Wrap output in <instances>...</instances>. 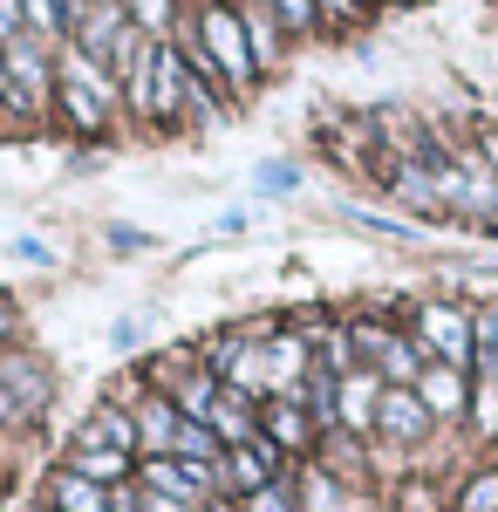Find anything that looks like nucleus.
Instances as JSON below:
<instances>
[{
	"label": "nucleus",
	"instance_id": "7",
	"mask_svg": "<svg viewBox=\"0 0 498 512\" xmlns=\"http://www.w3.org/2000/svg\"><path fill=\"white\" fill-rule=\"evenodd\" d=\"M383 376L362 362V369H348L342 390H335V424H348V431H376V403H383Z\"/></svg>",
	"mask_w": 498,
	"mask_h": 512
},
{
	"label": "nucleus",
	"instance_id": "28",
	"mask_svg": "<svg viewBox=\"0 0 498 512\" xmlns=\"http://www.w3.org/2000/svg\"><path fill=\"white\" fill-rule=\"evenodd\" d=\"M144 512H198V506H178V499H157V492H151V499H144Z\"/></svg>",
	"mask_w": 498,
	"mask_h": 512
},
{
	"label": "nucleus",
	"instance_id": "13",
	"mask_svg": "<svg viewBox=\"0 0 498 512\" xmlns=\"http://www.w3.org/2000/svg\"><path fill=\"white\" fill-rule=\"evenodd\" d=\"M239 21H246V41H253V62L273 69V62H280V41H287V28L273 21V7H267V0H246Z\"/></svg>",
	"mask_w": 498,
	"mask_h": 512
},
{
	"label": "nucleus",
	"instance_id": "11",
	"mask_svg": "<svg viewBox=\"0 0 498 512\" xmlns=\"http://www.w3.org/2000/svg\"><path fill=\"white\" fill-rule=\"evenodd\" d=\"M178 431H185V417H178V403H171V396H151V403L137 410V451H151V458H171Z\"/></svg>",
	"mask_w": 498,
	"mask_h": 512
},
{
	"label": "nucleus",
	"instance_id": "21",
	"mask_svg": "<svg viewBox=\"0 0 498 512\" xmlns=\"http://www.w3.org/2000/svg\"><path fill=\"white\" fill-rule=\"evenodd\" d=\"M471 321H478V362L471 369H498V301L471 308Z\"/></svg>",
	"mask_w": 498,
	"mask_h": 512
},
{
	"label": "nucleus",
	"instance_id": "16",
	"mask_svg": "<svg viewBox=\"0 0 498 512\" xmlns=\"http://www.w3.org/2000/svg\"><path fill=\"white\" fill-rule=\"evenodd\" d=\"M464 417H471V431L485 444L498 437V369H471V410Z\"/></svg>",
	"mask_w": 498,
	"mask_h": 512
},
{
	"label": "nucleus",
	"instance_id": "5",
	"mask_svg": "<svg viewBox=\"0 0 498 512\" xmlns=\"http://www.w3.org/2000/svg\"><path fill=\"white\" fill-rule=\"evenodd\" d=\"M212 485H219V465H185V458H144V492H157V499H178V506H198V512H205Z\"/></svg>",
	"mask_w": 498,
	"mask_h": 512
},
{
	"label": "nucleus",
	"instance_id": "29",
	"mask_svg": "<svg viewBox=\"0 0 498 512\" xmlns=\"http://www.w3.org/2000/svg\"><path fill=\"white\" fill-rule=\"evenodd\" d=\"M7 328H14V315H7V301H0V335H7Z\"/></svg>",
	"mask_w": 498,
	"mask_h": 512
},
{
	"label": "nucleus",
	"instance_id": "23",
	"mask_svg": "<svg viewBox=\"0 0 498 512\" xmlns=\"http://www.w3.org/2000/svg\"><path fill=\"white\" fill-rule=\"evenodd\" d=\"M273 7V21L287 28V35H307V28H321V7L314 0H267Z\"/></svg>",
	"mask_w": 498,
	"mask_h": 512
},
{
	"label": "nucleus",
	"instance_id": "26",
	"mask_svg": "<svg viewBox=\"0 0 498 512\" xmlns=\"http://www.w3.org/2000/svg\"><path fill=\"white\" fill-rule=\"evenodd\" d=\"M321 7V21H348V14H362V0H314Z\"/></svg>",
	"mask_w": 498,
	"mask_h": 512
},
{
	"label": "nucleus",
	"instance_id": "2",
	"mask_svg": "<svg viewBox=\"0 0 498 512\" xmlns=\"http://www.w3.org/2000/svg\"><path fill=\"white\" fill-rule=\"evenodd\" d=\"M198 48H205V62H212V76L226 82V89H246V82L260 76V62H253V41H246V21H239V7L226 0H212L205 14H198Z\"/></svg>",
	"mask_w": 498,
	"mask_h": 512
},
{
	"label": "nucleus",
	"instance_id": "10",
	"mask_svg": "<svg viewBox=\"0 0 498 512\" xmlns=\"http://www.w3.org/2000/svg\"><path fill=\"white\" fill-rule=\"evenodd\" d=\"M314 431H321V424H314V410H307L301 396H273V403H267L260 437H267L273 451H307V444H314Z\"/></svg>",
	"mask_w": 498,
	"mask_h": 512
},
{
	"label": "nucleus",
	"instance_id": "17",
	"mask_svg": "<svg viewBox=\"0 0 498 512\" xmlns=\"http://www.w3.org/2000/svg\"><path fill=\"white\" fill-rule=\"evenodd\" d=\"M0 383H7V396L28 410V403H41V390H48V376H41L28 355H0Z\"/></svg>",
	"mask_w": 498,
	"mask_h": 512
},
{
	"label": "nucleus",
	"instance_id": "8",
	"mask_svg": "<svg viewBox=\"0 0 498 512\" xmlns=\"http://www.w3.org/2000/svg\"><path fill=\"white\" fill-rule=\"evenodd\" d=\"M417 396H423V410L444 424V417H464L471 410V369H451V362H430L417 376Z\"/></svg>",
	"mask_w": 498,
	"mask_h": 512
},
{
	"label": "nucleus",
	"instance_id": "18",
	"mask_svg": "<svg viewBox=\"0 0 498 512\" xmlns=\"http://www.w3.org/2000/svg\"><path fill=\"white\" fill-rule=\"evenodd\" d=\"M21 21H28V35L35 41H55L69 35V0H21Z\"/></svg>",
	"mask_w": 498,
	"mask_h": 512
},
{
	"label": "nucleus",
	"instance_id": "22",
	"mask_svg": "<svg viewBox=\"0 0 498 512\" xmlns=\"http://www.w3.org/2000/svg\"><path fill=\"white\" fill-rule=\"evenodd\" d=\"M458 512H498V465H485V472L458 492Z\"/></svg>",
	"mask_w": 498,
	"mask_h": 512
},
{
	"label": "nucleus",
	"instance_id": "9",
	"mask_svg": "<svg viewBox=\"0 0 498 512\" xmlns=\"http://www.w3.org/2000/svg\"><path fill=\"white\" fill-rule=\"evenodd\" d=\"M226 485H239L246 499H253V492H267V485H280V451H273L267 437L232 444V451H226Z\"/></svg>",
	"mask_w": 498,
	"mask_h": 512
},
{
	"label": "nucleus",
	"instance_id": "27",
	"mask_svg": "<svg viewBox=\"0 0 498 512\" xmlns=\"http://www.w3.org/2000/svg\"><path fill=\"white\" fill-rule=\"evenodd\" d=\"M478 158H485V164L498 171V130H485V137H478Z\"/></svg>",
	"mask_w": 498,
	"mask_h": 512
},
{
	"label": "nucleus",
	"instance_id": "3",
	"mask_svg": "<svg viewBox=\"0 0 498 512\" xmlns=\"http://www.w3.org/2000/svg\"><path fill=\"white\" fill-rule=\"evenodd\" d=\"M55 89V48L35 35H21V41H7L0 48V96H7V110H41V96Z\"/></svg>",
	"mask_w": 498,
	"mask_h": 512
},
{
	"label": "nucleus",
	"instance_id": "25",
	"mask_svg": "<svg viewBox=\"0 0 498 512\" xmlns=\"http://www.w3.org/2000/svg\"><path fill=\"white\" fill-rule=\"evenodd\" d=\"M260 192H294V164H267L260 171Z\"/></svg>",
	"mask_w": 498,
	"mask_h": 512
},
{
	"label": "nucleus",
	"instance_id": "20",
	"mask_svg": "<svg viewBox=\"0 0 498 512\" xmlns=\"http://www.w3.org/2000/svg\"><path fill=\"white\" fill-rule=\"evenodd\" d=\"M123 7H130V21L151 41H171V0H123Z\"/></svg>",
	"mask_w": 498,
	"mask_h": 512
},
{
	"label": "nucleus",
	"instance_id": "15",
	"mask_svg": "<svg viewBox=\"0 0 498 512\" xmlns=\"http://www.w3.org/2000/svg\"><path fill=\"white\" fill-rule=\"evenodd\" d=\"M76 444H110V451H137V417L123 410H96L89 424L76 431Z\"/></svg>",
	"mask_w": 498,
	"mask_h": 512
},
{
	"label": "nucleus",
	"instance_id": "4",
	"mask_svg": "<svg viewBox=\"0 0 498 512\" xmlns=\"http://www.w3.org/2000/svg\"><path fill=\"white\" fill-rule=\"evenodd\" d=\"M417 349L430 362H451V369H471L478 362V321L458 301H423L417 308Z\"/></svg>",
	"mask_w": 498,
	"mask_h": 512
},
{
	"label": "nucleus",
	"instance_id": "6",
	"mask_svg": "<svg viewBox=\"0 0 498 512\" xmlns=\"http://www.w3.org/2000/svg\"><path fill=\"white\" fill-rule=\"evenodd\" d=\"M376 431H383L389 444H403V451H417L423 437L437 431V417L423 410L417 390H383V403H376Z\"/></svg>",
	"mask_w": 498,
	"mask_h": 512
},
{
	"label": "nucleus",
	"instance_id": "14",
	"mask_svg": "<svg viewBox=\"0 0 498 512\" xmlns=\"http://www.w3.org/2000/svg\"><path fill=\"white\" fill-rule=\"evenodd\" d=\"M69 472H82V478H96V485H123L130 478V451H110V444H76L69 451Z\"/></svg>",
	"mask_w": 498,
	"mask_h": 512
},
{
	"label": "nucleus",
	"instance_id": "1",
	"mask_svg": "<svg viewBox=\"0 0 498 512\" xmlns=\"http://www.w3.org/2000/svg\"><path fill=\"white\" fill-rule=\"evenodd\" d=\"M55 89H62V110L76 117V130H103L116 103V69L96 62L89 48H55Z\"/></svg>",
	"mask_w": 498,
	"mask_h": 512
},
{
	"label": "nucleus",
	"instance_id": "12",
	"mask_svg": "<svg viewBox=\"0 0 498 512\" xmlns=\"http://www.w3.org/2000/svg\"><path fill=\"white\" fill-rule=\"evenodd\" d=\"M48 506L55 512H110V485H96V478L62 465V472L48 478Z\"/></svg>",
	"mask_w": 498,
	"mask_h": 512
},
{
	"label": "nucleus",
	"instance_id": "24",
	"mask_svg": "<svg viewBox=\"0 0 498 512\" xmlns=\"http://www.w3.org/2000/svg\"><path fill=\"white\" fill-rule=\"evenodd\" d=\"M246 512H294V492L267 485V492H253V499H246Z\"/></svg>",
	"mask_w": 498,
	"mask_h": 512
},
{
	"label": "nucleus",
	"instance_id": "19",
	"mask_svg": "<svg viewBox=\"0 0 498 512\" xmlns=\"http://www.w3.org/2000/svg\"><path fill=\"white\" fill-rule=\"evenodd\" d=\"M294 506H307V512H348V499H342V485L314 465V472H301V499H294Z\"/></svg>",
	"mask_w": 498,
	"mask_h": 512
}]
</instances>
